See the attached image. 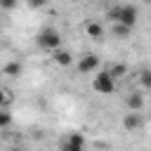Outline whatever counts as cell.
I'll return each mask as SVG.
<instances>
[{
  "label": "cell",
  "mask_w": 151,
  "mask_h": 151,
  "mask_svg": "<svg viewBox=\"0 0 151 151\" xmlns=\"http://www.w3.org/2000/svg\"><path fill=\"white\" fill-rule=\"evenodd\" d=\"M106 17H109L113 24H125V26L134 28L139 12H137V7H134V5H113V7L106 12Z\"/></svg>",
  "instance_id": "1"
},
{
  "label": "cell",
  "mask_w": 151,
  "mask_h": 151,
  "mask_svg": "<svg viewBox=\"0 0 151 151\" xmlns=\"http://www.w3.org/2000/svg\"><path fill=\"white\" fill-rule=\"evenodd\" d=\"M35 45L40 50H47V52H54L61 47V33L57 28H42L35 38Z\"/></svg>",
  "instance_id": "2"
},
{
  "label": "cell",
  "mask_w": 151,
  "mask_h": 151,
  "mask_svg": "<svg viewBox=\"0 0 151 151\" xmlns=\"http://www.w3.org/2000/svg\"><path fill=\"white\" fill-rule=\"evenodd\" d=\"M92 90L99 94H111L116 90V78L111 71H97L92 78Z\"/></svg>",
  "instance_id": "3"
},
{
  "label": "cell",
  "mask_w": 151,
  "mask_h": 151,
  "mask_svg": "<svg viewBox=\"0 0 151 151\" xmlns=\"http://www.w3.org/2000/svg\"><path fill=\"white\" fill-rule=\"evenodd\" d=\"M59 151H85V137L80 132H71L59 142Z\"/></svg>",
  "instance_id": "4"
},
{
  "label": "cell",
  "mask_w": 151,
  "mask_h": 151,
  "mask_svg": "<svg viewBox=\"0 0 151 151\" xmlns=\"http://www.w3.org/2000/svg\"><path fill=\"white\" fill-rule=\"evenodd\" d=\"M76 68H78V73H97L99 71V57H94L92 52H85L78 57Z\"/></svg>",
  "instance_id": "5"
},
{
  "label": "cell",
  "mask_w": 151,
  "mask_h": 151,
  "mask_svg": "<svg viewBox=\"0 0 151 151\" xmlns=\"http://www.w3.org/2000/svg\"><path fill=\"white\" fill-rule=\"evenodd\" d=\"M123 127H125L127 132H137V130L142 127V116H139V111H130V113H125V118H123Z\"/></svg>",
  "instance_id": "6"
},
{
  "label": "cell",
  "mask_w": 151,
  "mask_h": 151,
  "mask_svg": "<svg viewBox=\"0 0 151 151\" xmlns=\"http://www.w3.org/2000/svg\"><path fill=\"white\" fill-rule=\"evenodd\" d=\"M52 59H54L57 66H71V64H73V54H71L68 50H64V47L54 50V52H52Z\"/></svg>",
  "instance_id": "7"
},
{
  "label": "cell",
  "mask_w": 151,
  "mask_h": 151,
  "mask_svg": "<svg viewBox=\"0 0 151 151\" xmlns=\"http://www.w3.org/2000/svg\"><path fill=\"white\" fill-rule=\"evenodd\" d=\"M125 106H127L130 111H142V109H144V94L130 92V94L125 97Z\"/></svg>",
  "instance_id": "8"
},
{
  "label": "cell",
  "mask_w": 151,
  "mask_h": 151,
  "mask_svg": "<svg viewBox=\"0 0 151 151\" xmlns=\"http://www.w3.org/2000/svg\"><path fill=\"white\" fill-rule=\"evenodd\" d=\"M85 33H87L90 38H94V40H101V38H104V26H101L99 21H87V24H85Z\"/></svg>",
  "instance_id": "9"
},
{
  "label": "cell",
  "mask_w": 151,
  "mask_h": 151,
  "mask_svg": "<svg viewBox=\"0 0 151 151\" xmlns=\"http://www.w3.org/2000/svg\"><path fill=\"white\" fill-rule=\"evenodd\" d=\"M111 31H113V35H116L118 40H125V38L132 33V28H130V26H125V24H113V28H111Z\"/></svg>",
  "instance_id": "10"
},
{
  "label": "cell",
  "mask_w": 151,
  "mask_h": 151,
  "mask_svg": "<svg viewBox=\"0 0 151 151\" xmlns=\"http://www.w3.org/2000/svg\"><path fill=\"white\" fill-rule=\"evenodd\" d=\"M2 73H5V76H9V78H14V76H19V73H21V64H19V61H9V64H5Z\"/></svg>",
  "instance_id": "11"
},
{
  "label": "cell",
  "mask_w": 151,
  "mask_h": 151,
  "mask_svg": "<svg viewBox=\"0 0 151 151\" xmlns=\"http://www.w3.org/2000/svg\"><path fill=\"white\" fill-rule=\"evenodd\" d=\"M139 83H142V87H144V90H149V92H151V68L139 71Z\"/></svg>",
  "instance_id": "12"
},
{
  "label": "cell",
  "mask_w": 151,
  "mask_h": 151,
  "mask_svg": "<svg viewBox=\"0 0 151 151\" xmlns=\"http://www.w3.org/2000/svg\"><path fill=\"white\" fill-rule=\"evenodd\" d=\"M109 71L113 73V78H123V76L127 73V66H125V64H116V66H111Z\"/></svg>",
  "instance_id": "13"
},
{
  "label": "cell",
  "mask_w": 151,
  "mask_h": 151,
  "mask_svg": "<svg viewBox=\"0 0 151 151\" xmlns=\"http://www.w3.org/2000/svg\"><path fill=\"white\" fill-rule=\"evenodd\" d=\"M9 123H12V116H9L7 109H2V111H0V125H2V127H9Z\"/></svg>",
  "instance_id": "14"
},
{
  "label": "cell",
  "mask_w": 151,
  "mask_h": 151,
  "mask_svg": "<svg viewBox=\"0 0 151 151\" xmlns=\"http://www.w3.org/2000/svg\"><path fill=\"white\" fill-rule=\"evenodd\" d=\"M0 5H2V9H12V7H17V0H0Z\"/></svg>",
  "instance_id": "15"
},
{
  "label": "cell",
  "mask_w": 151,
  "mask_h": 151,
  "mask_svg": "<svg viewBox=\"0 0 151 151\" xmlns=\"http://www.w3.org/2000/svg\"><path fill=\"white\" fill-rule=\"evenodd\" d=\"M47 2H50V0H28V5H31V7H45Z\"/></svg>",
  "instance_id": "16"
},
{
  "label": "cell",
  "mask_w": 151,
  "mask_h": 151,
  "mask_svg": "<svg viewBox=\"0 0 151 151\" xmlns=\"http://www.w3.org/2000/svg\"><path fill=\"white\" fill-rule=\"evenodd\" d=\"M144 2H146V5H151V0H144Z\"/></svg>",
  "instance_id": "17"
}]
</instances>
